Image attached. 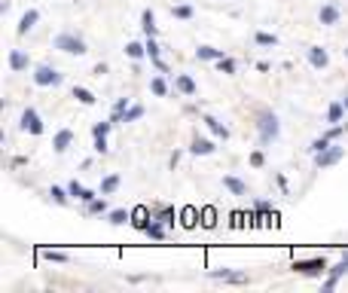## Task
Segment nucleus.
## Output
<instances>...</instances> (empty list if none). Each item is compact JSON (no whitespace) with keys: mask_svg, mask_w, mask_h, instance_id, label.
Instances as JSON below:
<instances>
[{"mask_svg":"<svg viewBox=\"0 0 348 293\" xmlns=\"http://www.w3.org/2000/svg\"><path fill=\"white\" fill-rule=\"evenodd\" d=\"M52 46L55 49H61V52H67V55H86L89 52V46H86V40L83 37H77V34H58V37L52 40Z\"/></svg>","mask_w":348,"mask_h":293,"instance_id":"1","label":"nucleus"},{"mask_svg":"<svg viewBox=\"0 0 348 293\" xmlns=\"http://www.w3.org/2000/svg\"><path fill=\"white\" fill-rule=\"evenodd\" d=\"M257 131H260V141L263 144H272L278 138L281 126H278V116L272 113V110H263V113L257 116Z\"/></svg>","mask_w":348,"mask_h":293,"instance_id":"2","label":"nucleus"},{"mask_svg":"<svg viewBox=\"0 0 348 293\" xmlns=\"http://www.w3.org/2000/svg\"><path fill=\"white\" fill-rule=\"evenodd\" d=\"M61 80H64V76L58 73L55 67H49V64H40L37 71H34V83H37V86H58Z\"/></svg>","mask_w":348,"mask_h":293,"instance_id":"3","label":"nucleus"},{"mask_svg":"<svg viewBox=\"0 0 348 293\" xmlns=\"http://www.w3.org/2000/svg\"><path fill=\"white\" fill-rule=\"evenodd\" d=\"M21 131H31V134H43V122H40V113L34 107H28L25 113H21Z\"/></svg>","mask_w":348,"mask_h":293,"instance_id":"4","label":"nucleus"},{"mask_svg":"<svg viewBox=\"0 0 348 293\" xmlns=\"http://www.w3.org/2000/svg\"><path fill=\"white\" fill-rule=\"evenodd\" d=\"M293 269H296V272L299 275H324V272H327V260H324V256H318V260H309V263H293Z\"/></svg>","mask_w":348,"mask_h":293,"instance_id":"5","label":"nucleus"},{"mask_svg":"<svg viewBox=\"0 0 348 293\" xmlns=\"http://www.w3.org/2000/svg\"><path fill=\"white\" fill-rule=\"evenodd\" d=\"M208 278L229 281V284H248V275L245 272H229V269H214V272H208Z\"/></svg>","mask_w":348,"mask_h":293,"instance_id":"6","label":"nucleus"},{"mask_svg":"<svg viewBox=\"0 0 348 293\" xmlns=\"http://www.w3.org/2000/svg\"><path fill=\"white\" fill-rule=\"evenodd\" d=\"M342 146H330V150H324V153H318L315 156V165L318 168H330V165H336V162H339L342 159Z\"/></svg>","mask_w":348,"mask_h":293,"instance_id":"7","label":"nucleus"},{"mask_svg":"<svg viewBox=\"0 0 348 293\" xmlns=\"http://www.w3.org/2000/svg\"><path fill=\"white\" fill-rule=\"evenodd\" d=\"M306 55H309V64L315 67V71H324V67L330 64V55H327V49H324V46H309Z\"/></svg>","mask_w":348,"mask_h":293,"instance_id":"8","label":"nucleus"},{"mask_svg":"<svg viewBox=\"0 0 348 293\" xmlns=\"http://www.w3.org/2000/svg\"><path fill=\"white\" fill-rule=\"evenodd\" d=\"M339 16H342V13H339V6H336V3H324V6L318 9V21H321V25H327V28L336 25Z\"/></svg>","mask_w":348,"mask_h":293,"instance_id":"9","label":"nucleus"},{"mask_svg":"<svg viewBox=\"0 0 348 293\" xmlns=\"http://www.w3.org/2000/svg\"><path fill=\"white\" fill-rule=\"evenodd\" d=\"M28 64H31V58L21 49H9V71H28Z\"/></svg>","mask_w":348,"mask_h":293,"instance_id":"10","label":"nucleus"},{"mask_svg":"<svg viewBox=\"0 0 348 293\" xmlns=\"http://www.w3.org/2000/svg\"><path fill=\"white\" fill-rule=\"evenodd\" d=\"M74 144V131L71 128H61L55 134V141H52V146H55V153H67V146Z\"/></svg>","mask_w":348,"mask_h":293,"instance_id":"11","label":"nucleus"},{"mask_svg":"<svg viewBox=\"0 0 348 293\" xmlns=\"http://www.w3.org/2000/svg\"><path fill=\"white\" fill-rule=\"evenodd\" d=\"M67 193H71L74 199H79V201H86V205H89L92 199H95V193H92V189H86L83 183H77V180H71V186H67Z\"/></svg>","mask_w":348,"mask_h":293,"instance_id":"12","label":"nucleus"},{"mask_svg":"<svg viewBox=\"0 0 348 293\" xmlns=\"http://www.w3.org/2000/svg\"><path fill=\"white\" fill-rule=\"evenodd\" d=\"M217 150V146L211 144V141H208V138H195L193 141V146H190V153H195V156H211Z\"/></svg>","mask_w":348,"mask_h":293,"instance_id":"13","label":"nucleus"},{"mask_svg":"<svg viewBox=\"0 0 348 293\" xmlns=\"http://www.w3.org/2000/svg\"><path fill=\"white\" fill-rule=\"evenodd\" d=\"M223 186L229 189V193H232V196H248V186H245V183H241V180H238V177H232V174H226V177H223Z\"/></svg>","mask_w":348,"mask_h":293,"instance_id":"14","label":"nucleus"},{"mask_svg":"<svg viewBox=\"0 0 348 293\" xmlns=\"http://www.w3.org/2000/svg\"><path fill=\"white\" fill-rule=\"evenodd\" d=\"M37 18H40V13H37V9H28V13L21 16V21H19V37H21V34H28L34 25H37Z\"/></svg>","mask_w":348,"mask_h":293,"instance_id":"15","label":"nucleus"},{"mask_svg":"<svg viewBox=\"0 0 348 293\" xmlns=\"http://www.w3.org/2000/svg\"><path fill=\"white\" fill-rule=\"evenodd\" d=\"M195 58H202V61H220V58H223V49H214V46H199V49H195Z\"/></svg>","mask_w":348,"mask_h":293,"instance_id":"16","label":"nucleus"},{"mask_svg":"<svg viewBox=\"0 0 348 293\" xmlns=\"http://www.w3.org/2000/svg\"><path fill=\"white\" fill-rule=\"evenodd\" d=\"M345 101H333V104L327 107V122H342V116H345Z\"/></svg>","mask_w":348,"mask_h":293,"instance_id":"17","label":"nucleus"},{"mask_svg":"<svg viewBox=\"0 0 348 293\" xmlns=\"http://www.w3.org/2000/svg\"><path fill=\"white\" fill-rule=\"evenodd\" d=\"M141 28L147 37H156V16H153V9H144V16H141Z\"/></svg>","mask_w":348,"mask_h":293,"instance_id":"18","label":"nucleus"},{"mask_svg":"<svg viewBox=\"0 0 348 293\" xmlns=\"http://www.w3.org/2000/svg\"><path fill=\"white\" fill-rule=\"evenodd\" d=\"M177 89H180L183 95H190V98L199 92V86H195V83H193V76H187V73H180V76H177Z\"/></svg>","mask_w":348,"mask_h":293,"instance_id":"19","label":"nucleus"},{"mask_svg":"<svg viewBox=\"0 0 348 293\" xmlns=\"http://www.w3.org/2000/svg\"><path fill=\"white\" fill-rule=\"evenodd\" d=\"M205 126H208V128H211V131H214V134H217V138H223V141H226V138H229V128H226V126H223V122H217V119H214V116H205Z\"/></svg>","mask_w":348,"mask_h":293,"instance_id":"20","label":"nucleus"},{"mask_svg":"<svg viewBox=\"0 0 348 293\" xmlns=\"http://www.w3.org/2000/svg\"><path fill=\"white\" fill-rule=\"evenodd\" d=\"M116 186H119V174H110V177H104V180H101V196H110V193H116Z\"/></svg>","mask_w":348,"mask_h":293,"instance_id":"21","label":"nucleus"},{"mask_svg":"<svg viewBox=\"0 0 348 293\" xmlns=\"http://www.w3.org/2000/svg\"><path fill=\"white\" fill-rule=\"evenodd\" d=\"M144 232L150 235V238H156V241H159V238H165V226H162V220H159V223H156V220H150Z\"/></svg>","mask_w":348,"mask_h":293,"instance_id":"22","label":"nucleus"},{"mask_svg":"<svg viewBox=\"0 0 348 293\" xmlns=\"http://www.w3.org/2000/svg\"><path fill=\"white\" fill-rule=\"evenodd\" d=\"M132 104H129V98H119V101H116V104H113V122H122V113H125V110H129Z\"/></svg>","mask_w":348,"mask_h":293,"instance_id":"23","label":"nucleus"},{"mask_svg":"<svg viewBox=\"0 0 348 293\" xmlns=\"http://www.w3.org/2000/svg\"><path fill=\"white\" fill-rule=\"evenodd\" d=\"M330 138H327V134H324V138H318V141H311V146H309V150H311V156H318V153H324V150H330Z\"/></svg>","mask_w":348,"mask_h":293,"instance_id":"24","label":"nucleus"},{"mask_svg":"<svg viewBox=\"0 0 348 293\" xmlns=\"http://www.w3.org/2000/svg\"><path fill=\"white\" fill-rule=\"evenodd\" d=\"M132 217H135L132 223H135L137 229H147V223H150V220H147V208H135V211H132Z\"/></svg>","mask_w":348,"mask_h":293,"instance_id":"25","label":"nucleus"},{"mask_svg":"<svg viewBox=\"0 0 348 293\" xmlns=\"http://www.w3.org/2000/svg\"><path fill=\"white\" fill-rule=\"evenodd\" d=\"M74 98H77V101H83V104H95V95H92L89 89H83V86H77V89H74Z\"/></svg>","mask_w":348,"mask_h":293,"instance_id":"26","label":"nucleus"},{"mask_svg":"<svg viewBox=\"0 0 348 293\" xmlns=\"http://www.w3.org/2000/svg\"><path fill=\"white\" fill-rule=\"evenodd\" d=\"M141 116H144V107L135 104V107H129V110L122 113V122H135V119H141Z\"/></svg>","mask_w":348,"mask_h":293,"instance_id":"27","label":"nucleus"},{"mask_svg":"<svg viewBox=\"0 0 348 293\" xmlns=\"http://www.w3.org/2000/svg\"><path fill=\"white\" fill-rule=\"evenodd\" d=\"M129 217H132V214H129V211H122V208H119V211H110V217H107V220L113 223V226H122V223H125V220H129Z\"/></svg>","mask_w":348,"mask_h":293,"instance_id":"28","label":"nucleus"},{"mask_svg":"<svg viewBox=\"0 0 348 293\" xmlns=\"http://www.w3.org/2000/svg\"><path fill=\"white\" fill-rule=\"evenodd\" d=\"M171 16H174V18H193V6H187V3L171 6Z\"/></svg>","mask_w":348,"mask_h":293,"instance_id":"29","label":"nucleus"},{"mask_svg":"<svg viewBox=\"0 0 348 293\" xmlns=\"http://www.w3.org/2000/svg\"><path fill=\"white\" fill-rule=\"evenodd\" d=\"M150 89H153V95H165L168 92V86H165V80H162V76H153V80H150Z\"/></svg>","mask_w":348,"mask_h":293,"instance_id":"30","label":"nucleus"},{"mask_svg":"<svg viewBox=\"0 0 348 293\" xmlns=\"http://www.w3.org/2000/svg\"><path fill=\"white\" fill-rule=\"evenodd\" d=\"M345 272H348V254H345L342 260H339V263H336V266L330 269V275H333V278H342Z\"/></svg>","mask_w":348,"mask_h":293,"instance_id":"31","label":"nucleus"},{"mask_svg":"<svg viewBox=\"0 0 348 293\" xmlns=\"http://www.w3.org/2000/svg\"><path fill=\"white\" fill-rule=\"evenodd\" d=\"M144 52H147V46H141V43H129V46H125V55H129V58H141Z\"/></svg>","mask_w":348,"mask_h":293,"instance_id":"32","label":"nucleus"},{"mask_svg":"<svg viewBox=\"0 0 348 293\" xmlns=\"http://www.w3.org/2000/svg\"><path fill=\"white\" fill-rule=\"evenodd\" d=\"M257 43H260V46H275L278 37H275V34H266V31H257Z\"/></svg>","mask_w":348,"mask_h":293,"instance_id":"33","label":"nucleus"},{"mask_svg":"<svg viewBox=\"0 0 348 293\" xmlns=\"http://www.w3.org/2000/svg\"><path fill=\"white\" fill-rule=\"evenodd\" d=\"M49 196H52V201H58V205H67V196H71V193H67V189L52 186V189H49Z\"/></svg>","mask_w":348,"mask_h":293,"instance_id":"34","label":"nucleus"},{"mask_svg":"<svg viewBox=\"0 0 348 293\" xmlns=\"http://www.w3.org/2000/svg\"><path fill=\"white\" fill-rule=\"evenodd\" d=\"M104 211H107V201H104V199L95 196V199L89 201V214H104Z\"/></svg>","mask_w":348,"mask_h":293,"instance_id":"35","label":"nucleus"},{"mask_svg":"<svg viewBox=\"0 0 348 293\" xmlns=\"http://www.w3.org/2000/svg\"><path fill=\"white\" fill-rule=\"evenodd\" d=\"M110 126H113V119H110V122H98V126L92 128V134H95V138H107V131H110Z\"/></svg>","mask_w":348,"mask_h":293,"instance_id":"36","label":"nucleus"},{"mask_svg":"<svg viewBox=\"0 0 348 293\" xmlns=\"http://www.w3.org/2000/svg\"><path fill=\"white\" fill-rule=\"evenodd\" d=\"M217 67H220V71H223V73H235V61H232V58H226V55H223V58L217 61Z\"/></svg>","mask_w":348,"mask_h":293,"instance_id":"37","label":"nucleus"},{"mask_svg":"<svg viewBox=\"0 0 348 293\" xmlns=\"http://www.w3.org/2000/svg\"><path fill=\"white\" fill-rule=\"evenodd\" d=\"M43 256L52 263H67V254H61V251H43Z\"/></svg>","mask_w":348,"mask_h":293,"instance_id":"38","label":"nucleus"},{"mask_svg":"<svg viewBox=\"0 0 348 293\" xmlns=\"http://www.w3.org/2000/svg\"><path fill=\"white\" fill-rule=\"evenodd\" d=\"M183 226H195V211L193 208L183 211Z\"/></svg>","mask_w":348,"mask_h":293,"instance_id":"39","label":"nucleus"},{"mask_svg":"<svg viewBox=\"0 0 348 293\" xmlns=\"http://www.w3.org/2000/svg\"><path fill=\"white\" fill-rule=\"evenodd\" d=\"M95 153H107V138H95Z\"/></svg>","mask_w":348,"mask_h":293,"instance_id":"40","label":"nucleus"},{"mask_svg":"<svg viewBox=\"0 0 348 293\" xmlns=\"http://www.w3.org/2000/svg\"><path fill=\"white\" fill-rule=\"evenodd\" d=\"M159 220H162V223H174V211H171V208H168V211H162V214H159Z\"/></svg>","mask_w":348,"mask_h":293,"instance_id":"41","label":"nucleus"},{"mask_svg":"<svg viewBox=\"0 0 348 293\" xmlns=\"http://www.w3.org/2000/svg\"><path fill=\"white\" fill-rule=\"evenodd\" d=\"M202 217H205V220H202V223H205V226H214V211H211V208H208V211L202 214Z\"/></svg>","mask_w":348,"mask_h":293,"instance_id":"42","label":"nucleus"},{"mask_svg":"<svg viewBox=\"0 0 348 293\" xmlns=\"http://www.w3.org/2000/svg\"><path fill=\"white\" fill-rule=\"evenodd\" d=\"M263 162H266V159H263V153H253V156H251V165H253V168H260Z\"/></svg>","mask_w":348,"mask_h":293,"instance_id":"43","label":"nucleus"},{"mask_svg":"<svg viewBox=\"0 0 348 293\" xmlns=\"http://www.w3.org/2000/svg\"><path fill=\"white\" fill-rule=\"evenodd\" d=\"M336 284H339V278H333V275H330V278H327V281H324V290H333V287H336Z\"/></svg>","mask_w":348,"mask_h":293,"instance_id":"44","label":"nucleus"},{"mask_svg":"<svg viewBox=\"0 0 348 293\" xmlns=\"http://www.w3.org/2000/svg\"><path fill=\"white\" fill-rule=\"evenodd\" d=\"M257 211L266 214V211H272V205H269V201H257Z\"/></svg>","mask_w":348,"mask_h":293,"instance_id":"45","label":"nucleus"},{"mask_svg":"<svg viewBox=\"0 0 348 293\" xmlns=\"http://www.w3.org/2000/svg\"><path fill=\"white\" fill-rule=\"evenodd\" d=\"M345 107H348V98H345Z\"/></svg>","mask_w":348,"mask_h":293,"instance_id":"46","label":"nucleus"}]
</instances>
